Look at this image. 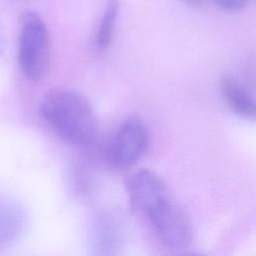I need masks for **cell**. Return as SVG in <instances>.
Here are the masks:
<instances>
[{
	"label": "cell",
	"instance_id": "obj_1",
	"mask_svg": "<svg viewBox=\"0 0 256 256\" xmlns=\"http://www.w3.org/2000/svg\"><path fill=\"white\" fill-rule=\"evenodd\" d=\"M126 188L130 208L143 217L163 248L177 253L189 247L190 221L159 175L140 170L129 178Z\"/></svg>",
	"mask_w": 256,
	"mask_h": 256
},
{
	"label": "cell",
	"instance_id": "obj_2",
	"mask_svg": "<svg viewBox=\"0 0 256 256\" xmlns=\"http://www.w3.org/2000/svg\"><path fill=\"white\" fill-rule=\"evenodd\" d=\"M39 111L52 130L67 142L86 145L97 133V119L92 107L74 91L51 90L42 98Z\"/></svg>",
	"mask_w": 256,
	"mask_h": 256
},
{
	"label": "cell",
	"instance_id": "obj_3",
	"mask_svg": "<svg viewBox=\"0 0 256 256\" xmlns=\"http://www.w3.org/2000/svg\"><path fill=\"white\" fill-rule=\"evenodd\" d=\"M18 64L26 78L37 81L50 65V36L44 20L35 12H26L20 19Z\"/></svg>",
	"mask_w": 256,
	"mask_h": 256
},
{
	"label": "cell",
	"instance_id": "obj_4",
	"mask_svg": "<svg viewBox=\"0 0 256 256\" xmlns=\"http://www.w3.org/2000/svg\"><path fill=\"white\" fill-rule=\"evenodd\" d=\"M149 136L144 123L138 117L127 118L118 128L106 149V159L117 169L134 166L145 154Z\"/></svg>",
	"mask_w": 256,
	"mask_h": 256
},
{
	"label": "cell",
	"instance_id": "obj_5",
	"mask_svg": "<svg viewBox=\"0 0 256 256\" xmlns=\"http://www.w3.org/2000/svg\"><path fill=\"white\" fill-rule=\"evenodd\" d=\"M92 246L98 254H116L123 241V229L112 214L97 216L91 230Z\"/></svg>",
	"mask_w": 256,
	"mask_h": 256
},
{
	"label": "cell",
	"instance_id": "obj_6",
	"mask_svg": "<svg viewBox=\"0 0 256 256\" xmlns=\"http://www.w3.org/2000/svg\"><path fill=\"white\" fill-rule=\"evenodd\" d=\"M25 209L11 198L0 197V247L15 241L26 226Z\"/></svg>",
	"mask_w": 256,
	"mask_h": 256
},
{
	"label": "cell",
	"instance_id": "obj_7",
	"mask_svg": "<svg viewBox=\"0 0 256 256\" xmlns=\"http://www.w3.org/2000/svg\"><path fill=\"white\" fill-rule=\"evenodd\" d=\"M221 91L230 108L239 116L256 120V100L233 77L224 76Z\"/></svg>",
	"mask_w": 256,
	"mask_h": 256
},
{
	"label": "cell",
	"instance_id": "obj_8",
	"mask_svg": "<svg viewBox=\"0 0 256 256\" xmlns=\"http://www.w3.org/2000/svg\"><path fill=\"white\" fill-rule=\"evenodd\" d=\"M119 10V0H106L95 38L96 45L99 49H105L112 43Z\"/></svg>",
	"mask_w": 256,
	"mask_h": 256
},
{
	"label": "cell",
	"instance_id": "obj_9",
	"mask_svg": "<svg viewBox=\"0 0 256 256\" xmlns=\"http://www.w3.org/2000/svg\"><path fill=\"white\" fill-rule=\"evenodd\" d=\"M221 10L226 12H237L243 9L248 0H212Z\"/></svg>",
	"mask_w": 256,
	"mask_h": 256
},
{
	"label": "cell",
	"instance_id": "obj_10",
	"mask_svg": "<svg viewBox=\"0 0 256 256\" xmlns=\"http://www.w3.org/2000/svg\"><path fill=\"white\" fill-rule=\"evenodd\" d=\"M181 1L191 7H199L204 3L205 0H181Z\"/></svg>",
	"mask_w": 256,
	"mask_h": 256
},
{
	"label": "cell",
	"instance_id": "obj_11",
	"mask_svg": "<svg viewBox=\"0 0 256 256\" xmlns=\"http://www.w3.org/2000/svg\"><path fill=\"white\" fill-rule=\"evenodd\" d=\"M15 1H19V0H15ZM21 1V0H20Z\"/></svg>",
	"mask_w": 256,
	"mask_h": 256
}]
</instances>
